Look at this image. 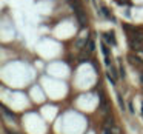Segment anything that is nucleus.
I'll return each instance as SVG.
<instances>
[{"mask_svg":"<svg viewBox=\"0 0 143 134\" xmlns=\"http://www.w3.org/2000/svg\"><path fill=\"white\" fill-rule=\"evenodd\" d=\"M119 71H120V77L123 79V77H125V69H123V66H120V68H119Z\"/></svg>","mask_w":143,"mask_h":134,"instance_id":"nucleus-9","label":"nucleus"},{"mask_svg":"<svg viewBox=\"0 0 143 134\" xmlns=\"http://www.w3.org/2000/svg\"><path fill=\"white\" fill-rule=\"evenodd\" d=\"M88 49H89V52L94 51V42L92 40H88Z\"/></svg>","mask_w":143,"mask_h":134,"instance_id":"nucleus-6","label":"nucleus"},{"mask_svg":"<svg viewBox=\"0 0 143 134\" xmlns=\"http://www.w3.org/2000/svg\"><path fill=\"white\" fill-rule=\"evenodd\" d=\"M129 43H131V48L132 49H140L142 48V43L139 40H129Z\"/></svg>","mask_w":143,"mask_h":134,"instance_id":"nucleus-3","label":"nucleus"},{"mask_svg":"<svg viewBox=\"0 0 143 134\" xmlns=\"http://www.w3.org/2000/svg\"><path fill=\"white\" fill-rule=\"evenodd\" d=\"M103 134H112V130H111L109 127H106V128H105V131H103Z\"/></svg>","mask_w":143,"mask_h":134,"instance_id":"nucleus-8","label":"nucleus"},{"mask_svg":"<svg viewBox=\"0 0 143 134\" xmlns=\"http://www.w3.org/2000/svg\"><path fill=\"white\" fill-rule=\"evenodd\" d=\"M2 111H3V114H5V116H8V117H9L11 120H14V119H15V114H14V113H9V111L5 108V106H3V110H2Z\"/></svg>","mask_w":143,"mask_h":134,"instance_id":"nucleus-4","label":"nucleus"},{"mask_svg":"<svg viewBox=\"0 0 143 134\" xmlns=\"http://www.w3.org/2000/svg\"><path fill=\"white\" fill-rule=\"evenodd\" d=\"M140 80H142V83H143V74H142V76H140Z\"/></svg>","mask_w":143,"mask_h":134,"instance_id":"nucleus-11","label":"nucleus"},{"mask_svg":"<svg viewBox=\"0 0 143 134\" xmlns=\"http://www.w3.org/2000/svg\"><path fill=\"white\" fill-rule=\"evenodd\" d=\"M102 51H103V56H105V62H106V65H111V60H109V51H108V48H106V45L105 43H102Z\"/></svg>","mask_w":143,"mask_h":134,"instance_id":"nucleus-2","label":"nucleus"},{"mask_svg":"<svg viewBox=\"0 0 143 134\" xmlns=\"http://www.w3.org/2000/svg\"><path fill=\"white\" fill-rule=\"evenodd\" d=\"M129 111H131V113H134V106H132V103H129Z\"/></svg>","mask_w":143,"mask_h":134,"instance_id":"nucleus-10","label":"nucleus"},{"mask_svg":"<svg viewBox=\"0 0 143 134\" xmlns=\"http://www.w3.org/2000/svg\"><path fill=\"white\" fill-rule=\"evenodd\" d=\"M142 111H143V103H142Z\"/></svg>","mask_w":143,"mask_h":134,"instance_id":"nucleus-12","label":"nucleus"},{"mask_svg":"<svg viewBox=\"0 0 143 134\" xmlns=\"http://www.w3.org/2000/svg\"><path fill=\"white\" fill-rule=\"evenodd\" d=\"M102 12H103V15L106 17V19H112V17H111V14H109V11L106 9L105 6H102Z\"/></svg>","mask_w":143,"mask_h":134,"instance_id":"nucleus-5","label":"nucleus"},{"mask_svg":"<svg viewBox=\"0 0 143 134\" xmlns=\"http://www.w3.org/2000/svg\"><path fill=\"white\" fill-rule=\"evenodd\" d=\"M117 99H119V105H120V108H122V110H125V102L122 100V96H120V94L117 96Z\"/></svg>","mask_w":143,"mask_h":134,"instance_id":"nucleus-7","label":"nucleus"},{"mask_svg":"<svg viewBox=\"0 0 143 134\" xmlns=\"http://www.w3.org/2000/svg\"><path fill=\"white\" fill-rule=\"evenodd\" d=\"M103 37H105V40L108 42V43H111L112 46H115V45H117V40H115V34H114L112 31H111V32H105Z\"/></svg>","mask_w":143,"mask_h":134,"instance_id":"nucleus-1","label":"nucleus"}]
</instances>
